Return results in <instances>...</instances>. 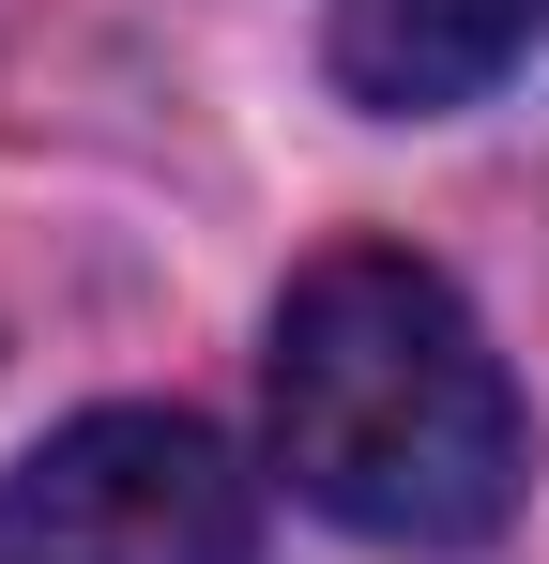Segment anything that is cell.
Here are the masks:
<instances>
[{"instance_id": "6da1fadb", "label": "cell", "mask_w": 549, "mask_h": 564, "mask_svg": "<svg viewBox=\"0 0 549 564\" xmlns=\"http://www.w3.org/2000/svg\"><path fill=\"white\" fill-rule=\"evenodd\" d=\"M260 427L290 503H321L366 550H488L535 473L488 321L412 245H321L290 275L260 351Z\"/></svg>"}, {"instance_id": "7a4b0ae2", "label": "cell", "mask_w": 549, "mask_h": 564, "mask_svg": "<svg viewBox=\"0 0 549 564\" xmlns=\"http://www.w3.org/2000/svg\"><path fill=\"white\" fill-rule=\"evenodd\" d=\"M0 564H260V488L198 412H77L0 473Z\"/></svg>"}, {"instance_id": "3957f363", "label": "cell", "mask_w": 549, "mask_h": 564, "mask_svg": "<svg viewBox=\"0 0 549 564\" xmlns=\"http://www.w3.org/2000/svg\"><path fill=\"white\" fill-rule=\"evenodd\" d=\"M549 46V0H336V93L381 122H443Z\"/></svg>"}]
</instances>
